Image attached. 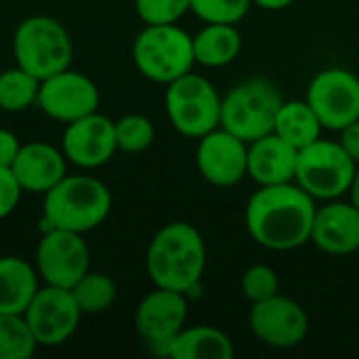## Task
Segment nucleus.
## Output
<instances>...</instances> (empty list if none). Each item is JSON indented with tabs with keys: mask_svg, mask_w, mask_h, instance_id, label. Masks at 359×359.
Listing matches in <instances>:
<instances>
[{
	"mask_svg": "<svg viewBox=\"0 0 359 359\" xmlns=\"http://www.w3.org/2000/svg\"><path fill=\"white\" fill-rule=\"evenodd\" d=\"M21 194H23V189H21L19 181L15 179L13 170L0 166V221L6 219L17 208Z\"/></svg>",
	"mask_w": 359,
	"mask_h": 359,
	"instance_id": "7c9ffc66",
	"label": "nucleus"
},
{
	"mask_svg": "<svg viewBox=\"0 0 359 359\" xmlns=\"http://www.w3.org/2000/svg\"><path fill=\"white\" fill-rule=\"evenodd\" d=\"M252 334L273 349H292L309 334L307 311L290 297L273 294L265 301L252 303L248 313Z\"/></svg>",
	"mask_w": 359,
	"mask_h": 359,
	"instance_id": "f8f14e48",
	"label": "nucleus"
},
{
	"mask_svg": "<svg viewBox=\"0 0 359 359\" xmlns=\"http://www.w3.org/2000/svg\"><path fill=\"white\" fill-rule=\"evenodd\" d=\"M297 0H252V4L265 8V11H282L288 8L290 4H294Z\"/></svg>",
	"mask_w": 359,
	"mask_h": 359,
	"instance_id": "72a5a7b5",
	"label": "nucleus"
},
{
	"mask_svg": "<svg viewBox=\"0 0 359 359\" xmlns=\"http://www.w3.org/2000/svg\"><path fill=\"white\" fill-rule=\"evenodd\" d=\"M305 101L324 128L341 133L359 120V78L345 67H326L311 78Z\"/></svg>",
	"mask_w": 359,
	"mask_h": 359,
	"instance_id": "1a4fd4ad",
	"label": "nucleus"
},
{
	"mask_svg": "<svg viewBox=\"0 0 359 359\" xmlns=\"http://www.w3.org/2000/svg\"><path fill=\"white\" fill-rule=\"evenodd\" d=\"M242 34L236 23H206L194 36L196 63L204 67H225L238 59Z\"/></svg>",
	"mask_w": 359,
	"mask_h": 359,
	"instance_id": "4be33fe9",
	"label": "nucleus"
},
{
	"mask_svg": "<svg viewBox=\"0 0 359 359\" xmlns=\"http://www.w3.org/2000/svg\"><path fill=\"white\" fill-rule=\"evenodd\" d=\"M322 122L307 101H284L278 116L273 133L290 143L294 149H303L322 137Z\"/></svg>",
	"mask_w": 359,
	"mask_h": 359,
	"instance_id": "5701e85b",
	"label": "nucleus"
},
{
	"mask_svg": "<svg viewBox=\"0 0 359 359\" xmlns=\"http://www.w3.org/2000/svg\"><path fill=\"white\" fill-rule=\"evenodd\" d=\"M349 202L359 210V166L358 170H355L353 181H351V187H349Z\"/></svg>",
	"mask_w": 359,
	"mask_h": 359,
	"instance_id": "f704fd0d",
	"label": "nucleus"
},
{
	"mask_svg": "<svg viewBox=\"0 0 359 359\" xmlns=\"http://www.w3.org/2000/svg\"><path fill=\"white\" fill-rule=\"evenodd\" d=\"M339 143L343 145V149L351 156V160L359 166V120L351 122L349 126H345L341 130Z\"/></svg>",
	"mask_w": 359,
	"mask_h": 359,
	"instance_id": "473e14b6",
	"label": "nucleus"
},
{
	"mask_svg": "<svg viewBox=\"0 0 359 359\" xmlns=\"http://www.w3.org/2000/svg\"><path fill=\"white\" fill-rule=\"evenodd\" d=\"M309 242L332 257L353 255L359 250V210L351 202L330 200L316 210Z\"/></svg>",
	"mask_w": 359,
	"mask_h": 359,
	"instance_id": "f3484780",
	"label": "nucleus"
},
{
	"mask_svg": "<svg viewBox=\"0 0 359 359\" xmlns=\"http://www.w3.org/2000/svg\"><path fill=\"white\" fill-rule=\"evenodd\" d=\"M358 164L339 141L318 139L299 149L294 183L313 200H339L349 194Z\"/></svg>",
	"mask_w": 359,
	"mask_h": 359,
	"instance_id": "6e6552de",
	"label": "nucleus"
},
{
	"mask_svg": "<svg viewBox=\"0 0 359 359\" xmlns=\"http://www.w3.org/2000/svg\"><path fill=\"white\" fill-rule=\"evenodd\" d=\"M166 355L172 359H233L236 349L221 328L189 326L170 341Z\"/></svg>",
	"mask_w": 359,
	"mask_h": 359,
	"instance_id": "412c9836",
	"label": "nucleus"
},
{
	"mask_svg": "<svg viewBox=\"0 0 359 359\" xmlns=\"http://www.w3.org/2000/svg\"><path fill=\"white\" fill-rule=\"evenodd\" d=\"M240 286L250 303H259L280 292V278L278 271L269 265H250L242 273Z\"/></svg>",
	"mask_w": 359,
	"mask_h": 359,
	"instance_id": "c85d7f7f",
	"label": "nucleus"
},
{
	"mask_svg": "<svg viewBox=\"0 0 359 359\" xmlns=\"http://www.w3.org/2000/svg\"><path fill=\"white\" fill-rule=\"evenodd\" d=\"M133 61L147 80L170 84L196 65L194 36L177 23L145 25L133 42Z\"/></svg>",
	"mask_w": 359,
	"mask_h": 359,
	"instance_id": "423d86ee",
	"label": "nucleus"
},
{
	"mask_svg": "<svg viewBox=\"0 0 359 359\" xmlns=\"http://www.w3.org/2000/svg\"><path fill=\"white\" fill-rule=\"evenodd\" d=\"M40 90V80L15 65L0 72V109L8 114L25 111L36 105Z\"/></svg>",
	"mask_w": 359,
	"mask_h": 359,
	"instance_id": "b1692460",
	"label": "nucleus"
},
{
	"mask_svg": "<svg viewBox=\"0 0 359 359\" xmlns=\"http://www.w3.org/2000/svg\"><path fill=\"white\" fill-rule=\"evenodd\" d=\"M69 290L82 316H97L107 311L118 297L116 282L107 273H99V271H86Z\"/></svg>",
	"mask_w": 359,
	"mask_h": 359,
	"instance_id": "393cba45",
	"label": "nucleus"
},
{
	"mask_svg": "<svg viewBox=\"0 0 359 359\" xmlns=\"http://www.w3.org/2000/svg\"><path fill=\"white\" fill-rule=\"evenodd\" d=\"M116 126V143L120 151L126 154H141L151 147L156 139L154 122L141 114H126L114 122Z\"/></svg>",
	"mask_w": 359,
	"mask_h": 359,
	"instance_id": "bb28decb",
	"label": "nucleus"
},
{
	"mask_svg": "<svg viewBox=\"0 0 359 359\" xmlns=\"http://www.w3.org/2000/svg\"><path fill=\"white\" fill-rule=\"evenodd\" d=\"M65 164L67 158L61 149L42 141H32L21 145L11 170L23 191L44 196L67 175Z\"/></svg>",
	"mask_w": 359,
	"mask_h": 359,
	"instance_id": "a211bd4d",
	"label": "nucleus"
},
{
	"mask_svg": "<svg viewBox=\"0 0 359 359\" xmlns=\"http://www.w3.org/2000/svg\"><path fill=\"white\" fill-rule=\"evenodd\" d=\"M221 101L215 84L194 72L166 84V116L172 128L189 139H200L221 126Z\"/></svg>",
	"mask_w": 359,
	"mask_h": 359,
	"instance_id": "0eeeda50",
	"label": "nucleus"
},
{
	"mask_svg": "<svg viewBox=\"0 0 359 359\" xmlns=\"http://www.w3.org/2000/svg\"><path fill=\"white\" fill-rule=\"evenodd\" d=\"M36 347L23 313H0V359H29Z\"/></svg>",
	"mask_w": 359,
	"mask_h": 359,
	"instance_id": "a878e982",
	"label": "nucleus"
},
{
	"mask_svg": "<svg viewBox=\"0 0 359 359\" xmlns=\"http://www.w3.org/2000/svg\"><path fill=\"white\" fill-rule=\"evenodd\" d=\"M19 149H21V143H19L17 135L6 128H0V166L11 168Z\"/></svg>",
	"mask_w": 359,
	"mask_h": 359,
	"instance_id": "2f4dec72",
	"label": "nucleus"
},
{
	"mask_svg": "<svg viewBox=\"0 0 359 359\" xmlns=\"http://www.w3.org/2000/svg\"><path fill=\"white\" fill-rule=\"evenodd\" d=\"M252 0H189V11L204 23H240Z\"/></svg>",
	"mask_w": 359,
	"mask_h": 359,
	"instance_id": "cd10ccee",
	"label": "nucleus"
},
{
	"mask_svg": "<svg viewBox=\"0 0 359 359\" xmlns=\"http://www.w3.org/2000/svg\"><path fill=\"white\" fill-rule=\"evenodd\" d=\"M196 166L215 187H233L248 177V143L223 126L198 139Z\"/></svg>",
	"mask_w": 359,
	"mask_h": 359,
	"instance_id": "4468645a",
	"label": "nucleus"
},
{
	"mask_svg": "<svg viewBox=\"0 0 359 359\" xmlns=\"http://www.w3.org/2000/svg\"><path fill=\"white\" fill-rule=\"evenodd\" d=\"M284 103L280 88L267 78H248L227 90L221 101V126L246 143L273 133Z\"/></svg>",
	"mask_w": 359,
	"mask_h": 359,
	"instance_id": "20e7f679",
	"label": "nucleus"
},
{
	"mask_svg": "<svg viewBox=\"0 0 359 359\" xmlns=\"http://www.w3.org/2000/svg\"><path fill=\"white\" fill-rule=\"evenodd\" d=\"M297 158L299 149H294L276 133H269L248 143V177L259 187L292 183Z\"/></svg>",
	"mask_w": 359,
	"mask_h": 359,
	"instance_id": "6ab92c4d",
	"label": "nucleus"
},
{
	"mask_svg": "<svg viewBox=\"0 0 359 359\" xmlns=\"http://www.w3.org/2000/svg\"><path fill=\"white\" fill-rule=\"evenodd\" d=\"M316 210V200L294 181L265 185L248 198L244 223L259 246L286 252L309 242Z\"/></svg>",
	"mask_w": 359,
	"mask_h": 359,
	"instance_id": "f257e3e1",
	"label": "nucleus"
},
{
	"mask_svg": "<svg viewBox=\"0 0 359 359\" xmlns=\"http://www.w3.org/2000/svg\"><path fill=\"white\" fill-rule=\"evenodd\" d=\"M187 297L168 288H154L141 299L135 311V328L139 337L166 355L170 341L185 328Z\"/></svg>",
	"mask_w": 359,
	"mask_h": 359,
	"instance_id": "2eb2a0df",
	"label": "nucleus"
},
{
	"mask_svg": "<svg viewBox=\"0 0 359 359\" xmlns=\"http://www.w3.org/2000/svg\"><path fill=\"white\" fill-rule=\"evenodd\" d=\"M15 63L40 82L69 67L74 46L67 29L48 15L23 19L13 36Z\"/></svg>",
	"mask_w": 359,
	"mask_h": 359,
	"instance_id": "39448f33",
	"label": "nucleus"
},
{
	"mask_svg": "<svg viewBox=\"0 0 359 359\" xmlns=\"http://www.w3.org/2000/svg\"><path fill=\"white\" fill-rule=\"evenodd\" d=\"M99 86L82 72L63 69L40 82L38 101L42 114L69 124L99 109Z\"/></svg>",
	"mask_w": 359,
	"mask_h": 359,
	"instance_id": "ddd939ff",
	"label": "nucleus"
},
{
	"mask_svg": "<svg viewBox=\"0 0 359 359\" xmlns=\"http://www.w3.org/2000/svg\"><path fill=\"white\" fill-rule=\"evenodd\" d=\"M36 292V267L21 257H0V313H23Z\"/></svg>",
	"mask_w": 359,
	"mask_h": 359,
	"instance_id": "aec40b11",
	"label": "nucleus"
},
{
	"mask_svg": "<svg viewBox=\"0 0 359 359\" xmlns=\"http://www.w3.org/2000/svg\"><path fill=\"white\" fill-rule=\"evenodd\" d=\"M111 210V194L107 185L90 175H65L44 194L42 233L48 229H65L88 233L103 225Z\"/></svg>",
	"mask_w": 359,
	"mask_h": 359,
	"instance_id": "7ed1b4c3",
	"label": "nucleus"
},
{
	"mask_svg": "<svg viewBox=\"0 0 359 359\" xmlns=\"http://www.w3.org/2000/svg\"><path fill=\"white\" fill-rule=\"evenodd\" d=\"M23 318L40 347H59L78 330L82 311L69 288L44 286L23 311Z\"/></svg>",
	"mask_w": 359,
	"mask_h": 359,
	"instance_id": "9d476101",
	"label": "nucleus"
},
{
	"mask_svg": "<svg viewBox=\"0 0 359 359\" xmlns=\"http://www.w3.org/2000/svg\"><path fill=\"white\" fill-rule=\"evenodd\" d=\"M145 267L154 286L189 299L200 288L206 269V242L191 223H168L151 238Z\"/></svg>",
	"mask_w": 359,
	"mask_h": 359,
	"instance_id": "f03ea898",
	"label": "nucleus"
},
{
	"mask_svg": "<svg viewBox=\"0 0 359 359\" xmlns=\"http://www.w3.org/2000/svg\"><path fill=\"white\" fill-rule=\"evenodd\" d=\"M61 151L65 154L67 162L84 170L107 164L118 151L114 120L99 111H93L80 120L65 124Z\"/></svg>",
	"mask_w": 359,
	"mask_h": 359,
	"instance_id": "dca6fc26",
	"label": "nucleus"
},
{
	"mask_svg": "<svg viewBox=\"0 0 359 359\" xmlns=\"http://www.w3.org/2000/svg\"><path fill=\"white\" fill-rule=\"evenodd\" d=\"M135 11L145 25H166L189 11V0H135Z\"/></svg>",
	"mask_w": 359,
	"mask_h": 359,
	"instance_id": "c756f323",
	"label": "nucleus"
},
{
	"mask_svg": "<svg viewBox=\"0 0 359 359\" xmlns=\"http://www.w3.org/2000/svg\"><path fill=\"white\" fill-rule=\"evenodd\" d=\"M36 271L48 286L72 288L90 271V252L82 233L48 229L36 248Z\"/></svg>",
	"mask_w": 359,
	"mask_h": 359,
	"instance_id": "9b49d317",
	"label": "nucleus"
}]
</instances>
